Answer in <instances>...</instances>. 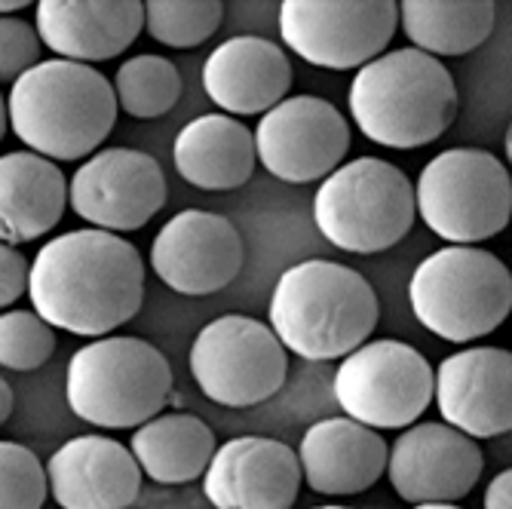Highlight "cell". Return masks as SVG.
<instances>
[{
    "instance_id": "9a60e30c",
    "label": "cell",
    "mask_w": 512,
    "mask_h": 509,
    "mask_svg": "<svg viewBox=\"0 0 512 509\" xmlns=\"http://www.w3.org/2000/svg\"><path fill=\"white\" fill-rule=\"evenodd\" d=\"M485 470L479 442L451 424L424 421L402 430L390 448L387 479L411 503H457L467 497Z\"/></svg>"
},
{
    "instance_id": "f1b7e54d",
    "label": "cell",
    "mask_w": 512,
    "mask_h": 509,
    "mask_svg": "<svg viewBox=\"0 0 512 509\" xmlns=\"http://www.w3.org/2000/svg\"><path fill=\"white\" fill-rule=\"evenodd\" d=\"M46 494L50 476L40 457L19 442H0V509H43Z\"/></svg>"
},
{
    "instance_id": "7402d4cb",
    "label": "cell",
    "mask_w": 512,
    "mask_h": 509,
    "mask_svg": "<svg viewBox=\"0 0 512 509\" xmlns=\"http://www.w3.org/2000/svg\"><path fill=\"white\" fill-rule=\"evenodd\" d=\"M68 188L65 172L34 151L0 157V240L22 246L50 234L71 206Z\"/></svg>"
},
{
    "instance_id": "6da1fadb",
    "label": "cell",
    "mask_w": 512,
    "mask_h": 509,
    "mask_svg": "<svg viewBox=\"0 0 512 509\" xmlns=\"http://www.w3.org/2000/svg\"><path fill=\"white\" fill-rule=\"evenodd\" d=\"M28 295L53 329L99 341L142 310L145 261L111 230H68L34 255Z\"/></svg>"
},
{
    "instance_id": "d590c367",
    "label": "cell",
    "mask_w": 512,
    "mask_h": 509,
    "mask_svg": "<svg viewBox=\"0 0 512 509\" xmlns=\"http://www.w3.org/2000/svg\"><path fill=\"white\" fill-rule=\"evenodd\" d=\"M411 509H460L457 503H421V506H411Z\"/></svg>"
},
{
    "instance_id": "44dd1931",
    "label": "cell",
    "mask_w": 512,
    "mask_h": 509,
    "mask_svg": "<svg viewBox=\"0 0 512 509\" xmlns=\"http://www.w3.org/2000/svg\"><path fill=\"white\" fill-rule=\"evenodd\" d=\"M298 457L310 491L325 497H353L387 473L390 448L378 430L344 414V418L316 421L301 436Z\"/></svg>"
},
{
    "instance_id": "e575fe53",
    "label": "cell",
    "mask_w": 512,
    "mask_h": 509,
    "mask_svg": "<svg viewBox=\"0 0 512 509\" xmlns=\"http://www.w3.org/2000/svg\"><path fill=\"white\" fill-rule=\"evenodd\" d=\"M503 151H506V163L512 166V123H509V129L503 135Z\"/></svg>"
},
{
    "instance_id": "d4e9b609",
    "label": "cell",
    "mask_w": 512,
    "mask_h": 509,
    "mask_svg": "<svg viewBox=\"0 0 512 509\" xmlns=\"http://www.w3.org/2000/svg\"><path fill=\"white\" fill-rule=\"evenodd\" d=\"M497 7L491 0H405L399 22L414 50L427 56H467L494 31Z\"/></svg>"
},
{
    "instance_id": "ac0fdd59",
    "label": "cell",
    "mask_w": 512,
    "mask_h": 509,
    "mask_svg": "<svg viewBox=\"0 0 512 509\" xmlns=\"http://www.w3.org/2000/svg\"><path fill=\"white\" fill-rule=\"evenodd\" d=\"M203 89L221 114H267L289 99L292 62L279 43L258 34H237L209 53L203 65Z\"/></svg>"
},
{
    "instance_id": "5b68a950",
    "label": "cell",
    "mask_w": 512,
    "mask_h": 509,
    "mask_svg": "<svg viewBox=\"0 0 512 509\" xmlns=\"http://www.w3.org/2000/svg\"><path fill=\"white\" fill-rule=\"evenodd\" d=\"M65 399L92 427L138 430L172 399L169 359L142 338H99L71 356Z\"/></svg>"
},
{
    "instance_id": "52a82bcc",
    "label": "cell",
    "mask_w": 512,
    "mask_h": 509,
    "mask_svg": "<svg viewBox=\"0 0 512 509\" xmlns=\"http://www.w3.org/2000/svg\"><path fill=\"white\" fill-rule=\"evenodd\" d=\"M417 194L408 175L381 157H356L319 184L313 197L316 230L350 255L387 252L408 237Z\"/></svg>"
},
{
    "instance_id": "277c9868",
    "label": "cell",
    "mask_w": 512,
    "mask_h": 509,
    "mask_svg": "<svg viewBox=\"0 0 512 509\" xmlns=\"http://www.w3.org/2000/svg\"><path fill=\"white\" fill-rule=\"evenodd\" d=\"M347 102L368 142L393 151L439 142L460 108L451 71L414 46L390 50L356 71Z\"/></svg>"
},
{
    "instance_id": "8fae6325",
    "label": "cell",
    "mask_w": 512,
    "mask_h": 509,
    "mask_svg": "<svg viewBox=\"0 0 512 509\" xmlns=\"http://www.w3.org/2000/svg\"><path fill=\"white\" fill-rule=\"evenodd\" d=\"M399 25L393 0H286L279 37L295 56L325 71H362L387 53Z\"/></svg>"
},
{
    "instance_id": "8d00e7d4",
    "label": "cell",
    "mask_w": 512,
    "mask_h": 509,
    "mask_svg": "<svg viewBox=\"0 0 512 509\" xmlns=\"http://www.w3.org/2000/svg\"><path fill=\"white\" fill-rule=\"evenodd\" d=\"M313 509H350V506H313Z\"/></svg>"
},
{
    "instance_id": "1f68e13d",
    "label": "cell",
    "mask_w": 512,
    "mask_h": 509,
    "mask_svg": "<svg viewBox=\"0 0 512 509\" xmlns=\"http://www.w3.org/2000/svg\"><path fill=\"white\" fill-rule=\"evenodd\" d=\"M482 509H512V467L491 479V485L485 488Z\"/></svg>"
},
{
    "instance_id": "d6a6232c",
    "label": "cell",
    "mask_w": 512,
    "mask_h": 509,
    "mask_svg": "<svg viewBox=\"0 0 512 509\" xmlns=\"http://www.w3.org/2000/svg\"><path fill=\"white\" fill-rule=\"evenodd\" d=\"M13 418V387L7 384V378L0 381V421H10Z\"/></svg>"
},
{
    "instance_id": "4dcf8cb0",
    "label": "cell",
    "mask_w": 512,
    "mask_h": 509,
    "mask_svg": "<svg viewBox=\"0 0 512 509\" xmlns=\"http://www.w3.org/2000/svg\"><path fill=\"white\" fill-rule=\"evenodd\" d=\"M28 283H31V264L28 258L4 243L0 246V307H13L25 292H28Z\"/></svg>"
},
{
    "instance_id": "f546056e",
    "label": "cell",
    "mask_w": 512,
    "mask_h": 509,
    "mask_svg": "<svg viewBox=\"0 0 512 509\" xmlns=\"http://www.w3.org/2000/svg\"><path fill=\"white\" fill-rule=\"evenodd\" d=\"M40 50H43V40H40L37 25L16 19V16L0 19V80L16 83L22 74L37 68Z\"/></svg>"
},
{
    "instance_id": "ba28073f",
    "label": "cell",
    "mask_w": 512,
    "mask_h": 509,
    "mask_svg": "<svg viewBox=\"0 0 512 509\" xmlns=\"http://www.w3.org/2000/svg\"><path fill=\"white\" fill-rule=\"evenodd\" d=\"M417 215L451 246L497 237L512 218L509 169L482 148H448L417 175Z\"/></svg>"
},
{
    "instance_id": "8992f818",
    "label": "cell",
    "mask_w": 512,
    "mask_h": 509,
    "mask_svg": "<svg viewBox=\"0 0 512 509\" xmlns=\"http://www.w3.org/2000/svg\"><path fill=\"white\" fill-rule=\"evenodd\" d=\"M408 304L430 335L470 344L491 335L512 313V273L488 249L445 246L414 267Z\"/></svg>"
},
{
    "instance_id": "7c38bea8",
    "label": "cell",
    "mask_w": 512,
    "mask_h": 509,
    "mask_svg": "<svg viewBox=\"0 0 512 509\" xmlns=\"http://www.w3.org/2000/svg\"><path fill=\"white\" fill-rule=\"evenodd\" d=\"M258 163L279 181H325L350 151L347 117L319 96H289L258 120Z\"/></svg>"
},
{
    "instance_id": "83f0119b",
    "label": "cell",
    "mask_w": 512,
    "mask_h": 509,
    "mask_svg": "<svg viewBox=\"0 0 512 509\" xmlns=\"http://www.w3.org/2000/svg\"><path fill=\"white\" fill-rule=\"evenodd\" d=\"M56 353V329L37 310H4L0 316V365L34 372Z\"/></svg>"
},
{
    "instance_id": "9c48e42d",
    "label": "cell",
    "mask_w": 512,
    "mask_h": 509,
    "mask_svg": "<svg viewBox=\"0 0 512 509\" xmlns=\"http://www.w3.org/2000/svg\"><path fill=\"white\" fill-rule=\"evenodd\" d=\"M191 375L206 399L224 408H252L283 390L289 350L264 322L227 313L197 332Z\"/></svg>"
},
{
    "instance_id": "603a6c76",
    "label": "cell",
    "mask_w": 512,
    "mask_h": 509,
    "mask_svg": "<svg viewBox=\"0 0 512 509\" xmlns=\"http://www.w3.org/2000/svg\"><path fill=\"white\" fill-rule=\"evenodd\" d=\"M175 172L200 191H237L258 163L255 135L230 114H203L191 120L172 145Z\"/></svg>"
},
{
    "instance_id": "3957f363",
    "label": "cell",
    "mask_w": 512,
    "mask_h": 509,
    "mask_svg": "<svg viewBox=\"0 0 512 509\" xmlns=\"http://www.w3.org/2000/svg\"><path fill=\"white\" fill-rule=\"evenodd\" d=\"M270 329L307 362L347 359L368 344L381 304L365 276L329 258L292 264L270 295Z\"/></svg>"
},
{
    "instance_id": "cb8c5ba5",
    "label": "cell",
    "mask_w": 512,
    "mask_h": 509,
    "mask_svg": "<svg viewBox=\"0 0 512 509\" xmlns=\"http://www.w3.org/2000/svg\"><path fill=\"white\" fill-rule=\"evenodd\" d=\"M129 448L142 473L157 485H188L206 476L218 451L212 427L184 411H166L142 424L132 433Z\"/></svg>"
},
{
    "instance_id": "836d02e7",
    "label": "cell",
    "mask_w": 512,
    "mask_h": 509,
    "mask_svg": "<svg viewBox=\"0 0 512 509\" xmlns=\"http://www.w3.org/2000/svg\"><path fill=\"white\" fill-rule=\"evenodd\" d=\"M28 7V0H4V4H0V13L4 16H13V13H19V10H25Z\"/></svg>"
},
{
    "instance_id": "e0dca14e",
    "label": "cell",
    "mask_w": 512,
    "mask_h": 509,
    "mask_svg": "<svg viewBox=\"0 0 512 509\" xmlns=\"http://www.w3.org/2000/svg\"><path fill=\"white\" fill-rule=\"evenodd\" d=\"M436 405L442 421L479 439L512 430V353L503 347H467L436 368Z\"/></svg>"
},
{
    "instance_id": "484cf974",
    "label": "cell",
    "mask_w": 512,
    "mask_h": 509,
    "mask_svg": "<svg viewBox=\"0 0 512 509\" xmlns=\"http://www.w3.org/2000/svg\"><path fill=\"white\" fill-rule=\"evenodd\" d=\"M114 92L123 114L157 120L181 99V74L166 56H132L114 74Z\"/></svg>"
},
{
    "instance_id": "ffe728a7",
    "label": "cell",
    "mask_w": 512,
    "mask_h": 509,
    "mask_svg": "<svg viewBox=\"0 0 512 509\" xmlns=\"http://www.w3.org/2000/svg\"><path fill=\"white\" fill-rule=\"evenodd\" d=\"M50 494L62 509H129L142 491L132 448L111 436H77L46 460Z\"/></svg>"
},
{
    "instance_id": "2e32d148",
    "label": "cell",
    "mask_w": 512,
    "mask_h": 509,
    "mask_svg": "<svg viewBox=\"0 0 512 509\" xmlns=\"http://www.w3.org/2000/svg\"><path fill=\"white\" fill-rule=\"evenodd\" d=\"M301 479L295 448L267 436H237L218 445L203 491L215 509H292Z\"/></svg>"
},
{
    "instance_id": "30bf717a",
    "label": "cell",
    "mask_w": 512,
    "mask_h": 509,
    "mask_svg": "<svg viewBox=\"0 0 512 509\" xmlns=\"http://www.w3.org/2000/svg\"><path fill=\"white\" fill-rule=\"evenodd\" d=\"M335 399L371 430H408L436 399V372L411 344L368 341L338 365Z\"/></svg>"
},
{
    "instance_id": "4fadbf2b",
    "label": "cell",
    "mask_w": 512,
    "mask_h": 509,
    "mask_svg": "<svg viewBox=\"0 0 512 509\" xmlns=\"http://www.w3.org/2000/svg\"><path fill=\"white\" fill-rule=\"evenodd\" d=\"M68 197L86 224L132 234L166 206V175L145 151L105 148L77 166Z\"/></svg>"
},
{
    "instance_id": "7a4b0ae2",
    "label": "cell",
    "mask_w": 512,
    "mask_h": 509,
    "mask_svg": "<svg viewBox=\"0 0 512 509\" xmlns=\"http://www.w3.org/2000/svg\"><path fill=\"white\" fill-rule=\"evenodd\" d=\"M7 111L28 151L53 163H80L99 154L120 105L114 83L99 68L46 59L10 86Z\"/></svg>"
},
{
    "instance_id": "d6986e66",
    "label": "cell",
    "mask_w": 512,
    "mask_h": 509,
    "mask_svg": "<svg viewBox=\"0 0 512 509\" xmlns=\"http://www.w3.org/2000/svg\"><path fill=\"white\" fill-rule=\"evenodd\" d=\"M34 25L56 59L96 65L117 59L145 28L142 0H40Z\"/></svg>"
},
{
    "instance_id": "5bb4252c",
    "label": "cell",
    "mask_w": 512,
    "mask_h": 509,
    "mask_svg": "<svg viewBox=\"0 0 512 509\" xmlns=\"http://www.w3.org/2000/svg\"><path fill=\"white\" fill-rule=\"evenodd\" d=\"M151 267L178 295H215L243 270V237L224 215L184 209L172 215L154 237Z\"/></svg>"
},
{
    "instance_id": "4316f807",
    "label": "cell",
    "mask_w": 512,
    "mask_h": 509,
    "mask_svg": "<svg viewBox=\"0 0 512 509\" xmlns=\"http://www.w3.org/2000/svg\"><path fill=\"white\" fill-rule=\"evenodd\" d=\"M224 19L221 0H148L145 31L169 50H194L206 43Z\"/></svg>"
}]
</instances>
